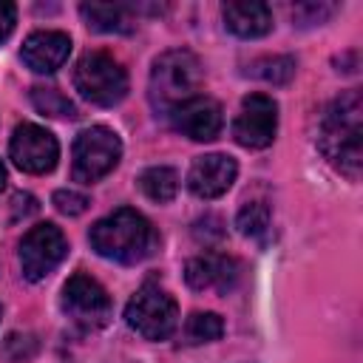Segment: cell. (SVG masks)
Here are the masks:
<instances>
[{
	"label": "cell",
	"instance_id": "obj_1",
	"mask_svg": "<svg viewBox=\"0 0 363 363\" xmlns=\"http://www.w3.org/2000/svg\"><path fill=\"white\" fill-rule=\"evenodd\" d=\"M360 139H363V99L360 91H346L326 105L318 128V145L340 173L357 179L363 164Z\"/></svg>",
	"mask_w": 363,
	"mask_h": 363
},
{
	"label": "cell",
	"instance_id": "obj_2",
	"mask_svg": "<svg viewBox=\"0 0 363 363\" xmlns=\"http://www.w3.org/2000/svg\"><path fill=\"white\" fill-rule=\"evenodd\" d=\"M88 241H91L94 252L108 258V261L136 264L145 255H150V250L156 244V233L139 210L119 207L91 227Z\"/></svg>",
	"mask_w": 363,
	"mask_h": 363
},
{
	"label": "cell",
	"instance_id": "obj_3",
	"mask_svg": "<svg viewBox=\"0 0 363 363\" xmlns=\"http://www.w3.org/2000/svg\"><path fill=\"white\" fill-rule=\"evenodd\" d=\"M204 71L193 51L173 48L153 60L150 68V105L159 113H170L176 105L199 96Z\"/></svg>",
	"mask_w": 363,
	"mask_h": 363
},
{
	"label": "cell",
	"instance_id": "obj_4",
	"mask_svg": "<svg viewBox=\"0 0 363 363\" xmlns=\"http://www.w3.org/2000/svg\"><path fill=\"white\" fill-rule=\"evenodd\" d=\"M74 88L82 99L111 108L128 96V71L105 51H88L74 68Z\"/></svg>",
	"mask_w": 363,
	"mask_h": 363
},
{
	"label": "cell",
	"instance_id": "obj_5",
	"mask_svg": "<svg viewBox=\"0 0 363 363\" xmlns=\"http://www.w3.org/2000/svg\"><path fill=\"white\" fill-rule=\"evenodd\" d=\"M128 326L145 340H167L179 326V306L173 295H167L156 284H145L125 306Z\"/></svg>",
	"mask_w": 363,
	"mask_h": 363
},
{
	"label": "cell",
	"instance_id": "obj_6",
	"mask_svg": "<svg viewBox=\"0 0 363 363\" xmlns=\"http://www.w3.org/2000/svg\"><path fill=\"white\" fill-rule=\"evenodd\" d=\"M71 153H74V162H71L74 182L91 184L116 167V162L122 156V142L111 128L91 125V128L77 133Z\"/></svg>",
	"mask_w": 363,
	"mask_h": 363
},
{
	"label": "cell",
	"instance_id": "obj_7",
	"mask_svg": "<svg viewBox=\"0 0 363 363\" xmlns=\"http://www.w3.org/2000/svg\"><path fill=\"white\" fill-rule=\"evenodd\" d=\"M60 306L85 332L102 329L111 320V298H108L105 286L85 272H74L65 281Z\"/></svg>",
	"mask_w": 363,
	"mask_h": 363
},
{
	"label": "cell",
	"instance_id": "obj_8",
	"mask_svg": "<svg viewBox=\"0 0 363 363\" xmlns=\"http://www.w3.org/2000/svg\"><path fill=\"white\" fill-rule=\"evenodd\" d=\"M65 252H68V241L57 224L43 221V224L31 227L20 241L23 278L43 281L48 272H54V267L65 258Z\"/></svg>",
	"mask_w": 363,
	"mask_h": 363
},
{
	"label": "cell",
	"instance_id": "obj_9",
	"mask_svg": "<svg viewBox=\"0 0 363 363\" xmlns=\"http://www.w3.org/2000/svg\"><path fill=\"white\" fill-rule=\"evenodd\" d=\"M9 156L23 173H51L60 159V145L51 130L34 122H23L14 128L9 142Z\"/></svg>",
	"mask_w": 363,
	"mask_h": 363
},
{
	"label": "cell",
	"instance_id": "obj_10",
	"mask_svg": "<svg viewBox=\"0 0 363 363\" xmlns=\"http://www.w3.org/2000/svg\"><path fill=\"white\" fill-rule=\"evenodd\" d=\"M278 130V102L267 94H250L241 102V111L233 122V139L241 147L261 150L272 145Z\"/></svg>",
	"mask_w": 363,
	"mask_h": 363
},
{
	"label": "cell",
	"instance_id": "obj_11",
	"mask_svg": "<svg viewBox=\"0 0 363 363\" xmlns=\"http://www.w3.org/2000/svg\"><path fill=\"white\" fill-rule=\"evenodd\" d=\"M167 116H170V125L193 142H213L224 125L221 105L210 96H193V99L176 105Z\"/></svg>",
	"mask_w": 363,
	"mask_h": 363
},
{
	"label": "cell",
	"instance_id": "obj_12",
	"mask_svg": "<svg viewBox=\"0 0 363 363\" xmlns=\"http://www.w3.org/2000/svg\"><path fill=\"white\" fill-rule=\"evenodd\" d=\"M241 278V264L224 252H204L187 261L184 267V281L187 286L204 292V289H216L218 295H227Z\"/></svg>",
	"mask_w": 363,
	"mask_h": 363
},
{
	"label": "cell",
	"instance_id": "obj_13",
	"mask_svg": "<svg viewBox=\"0 0 363 363\" xmlns=\"http://www.w3.org/2000/svg\"><path fill=\"white\" fill-rule=\"evenodd\" d=\"M238 176V164L227 153H204L190 164L187 187L199 199H218L224 196Z\"/></svg>",
	"mask_w": 363,
	"mask_h": 363
},
{
	"label": "cell",
	"instance_id": "obj_14",
	"mask_svg": "<svg viewBox=\"0 0 363 363\" xmlns=\"http://www.w3.org/2000/svg\"><path fill=\"white\" fill-rule=\"evenodd\" d=\"M71 54V37L65 31H34L23 43V62L34 74H54Z\"/></svg>",
	"mask_w": 363,
	"mask_h": 363
},
{
	"label": "cell",
	"instance_id": "obj_15",
	"mask_svg": "<svg viewBox=\"0 0 363 363\" xmlns=\"http://www.w3.org/2000/svg\"><path fill=\"white\" fill-rule=\"evenodd\" d=\"M221 17H224V26L235 37H244V40L264 37L272 28V11H269L267 3H258V0H233V3H224L221 6Z\"/></svg>",
	"mask_w": 363,
	"mask_h": 363
},
{
	"label": "cell",
	"instance_id": "obj_16",
	"mask_svg": "<svg viewBox=\"0 0 363 363\" xmlns=\"http://www.w3.org/2000/svg\"><path fill=\"white\" fill-rule=\"evenodd\" d=\"M79 14L94 31L105 34H130L139 20V9L130 3H82Z\"/></svg>",
	"mask_w": 363,
	"mask_h": 363
},
{
	"label": "cell",
	"instance_id": "obj_17",
	"mask_svg": "<svg viewBox=\"0 0 363 363\" xmlns=\"http://www.w3.org/2000/svg\"><path fill=\"white\" fill-rule=\"evenodd\" d=\"M139 187H142V193H145L150 201L164 204V201H170V199L176 196V190H179V173H176L173 167H167V164H153V167L142 170Z\"/></svg>",
	"mask_w": 363,
	"mask_h": 363
},
{
	"label": "cell",
	"instance_id": "obj_18",
	"mask_svg": "<svg viewBox=\"0 0 363 363\" xmlns=\"http://www.w3.org/2000/svg\"><path fill=\"white\" fill-rule=\"evenodd\" d=\"M250 77L255 79H264L269 85H286L292 77H295V60L286 57V54H272V57H258L250 68H247Z\"/></svg>",
	"mask_w": 363,
	"mask_h": 363
},
{
	"label": "cell",
	"instance_id": "obj_19",
	"mask_svg": "<svg viewBox=\"0 0 363 363\" xmlns=\"http://www.w3.org/2000/svg\"><path fill=\"white\" fill-rule=\"evenodd\" d=\"M31 102H34V108L40 113L54 116V119H74L77 116L74 102L54 85H34L31 88Z\"/></svg>",
	"mask_w": 363,
	"mask_h": 363
},
{
	"label": "cell",
	"instance_id": "obj_20",
	"mask_svg": "<svg viewBox=\"0 0 363 363\" xmlns=\"http://www.w3.org/2000/svg\"><path fill=\"white\" fill-rule=\"evenodd\" d=\"M224 335V320L216 312H193L184 323V340L187 343H210Z\"/></svg>",
	"mask_w": 363,
	"mask_h": 363
},
{
	"label": "cell",
	"instance_id": "obj_21",
	"mask_svg": "<svg viewBox=\"0 0 363 363\" xmlns=\"http://www.w3.org/2000/svg\"><path fill=\"white\" fill-rule=\"evenodd\" d=\"M235 227L241 230V235L261 241L269 230V207L264 201H247L235 216Z\"/></svg>",
	"mask_w": 363,
	"mask_h": 363
},
{
	"label": "cell",
	"instance_id": "obj_22",
	"mask_svg": "<svg viewBox=\"0 0 363 363\" xmlns=\"http://www.w3.org/2000/svg\"><path fill=\"white\" fill-rule=\"evenodd\" d=\"M37 337L28 335V332H11L6 340H3V357L11 360V363H23L28 357L37 354Z\"/></svg>",
	"mask_w": 363,
	"mask_h": 363
},
{
	"label": "cell",
	"instance_id": "obj_23",
	"mask_svg": "<svg viewBox=\"0 0 363 363\" xmlns=\"http://www.w3.org/2000/svg\"><path fill=\"white\" fill-rule=\"evenodd\" d=\"M51 201H54V207L62 216H82L88 210V204H91L88 196L85 193H77V190H57L51 196Z\"/></svg>",
	"mask_w": 363,
	"mask_h": 363
},
{
	"label": "cell",
	"instance_id": "obj_24",
	"mask_svg": "<svg viewBox=\"0 0 363 363\" xmlns=\"http://www.w3.org/2000/svg\"><path fill=\"white\" fill-rule=\"evenodd\" d=\"M193 235H196V238H199L204 247L218 244V241L224 238L221 218H218V216H204V218H199V221H196V227H193Z\"/></svg>",
	"mask_w": 363,
	"mask_h": 363
},
{
	"label": "cell",
	"instance_id": "obj_25",
	"mask_svg": "<svg viewBox=\"0 0 363 363\" xmlns=\"http://www.w3.org/2000/svg\"><path fill=\"white\" fill-rule=\"evenodd\" d=\"M332 11H335V6H329V3H303V6H298V9L292 11V17H303V14H309V17L301 20L298 26H315V23H323Z\"/></svg>",
	"mask_w": 363,
	"mask_h": 363
},
{
	"label": "cell",
	"instance_id": "obj_26",
	"mask_svg": "<svg viewBox=\"0 0 363 363\" xmlns=\"http://www.w3.org/2000/svg\"><path fill=\"white\" fill-rule=\"evenodd\" d=\"M37 210H40V204H37V199L31 193H14L11 196V221L31 218Z\"/></svg>",
	"mask_w": 363,
	"mask_h": 363
},
{
	"label": "cell",
	"instance_id": "obj_27",
	"mask_svg": "<svg viewBox=\"0 0 363 363\" xmlns=\"http://www.w3.org/2000/svg\"><path fill=\"white\" fill-rule=\"evenodd\" d=\"M14 23H17V6L14 3H0V43L9 40V34L14 31Z\"/></svg>",
	"mask_w": 363,
	"mask_h": 363
},
{
	"label": "cell",
	"instance_id": "obj_28",
	"mask_svg": "<svg viewBox=\"0 0 363 363\" xmlns=\"http://www.w3.org/2000/svg\"><path fill=\"white\" fill-rule=\"evenodd\" d=\"M6 187V167H3V162H0V190Z\"/></svg>",
	"mask_w": 363,
	"mask_h": 363
}]
</instances>
